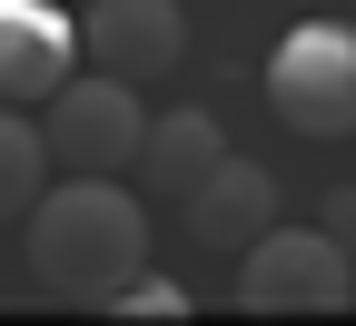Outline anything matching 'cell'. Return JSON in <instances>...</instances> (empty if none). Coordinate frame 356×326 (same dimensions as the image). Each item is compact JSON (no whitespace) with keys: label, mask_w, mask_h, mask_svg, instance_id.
<instances>
[{"label":"cell","mask_w":356,"mask_h":326,"mask_svg":"<svg viewBox=\"0 0 356 326\" xmlns=\"http://www.w3.org/2000/svg\"><path fill=\"white\" fill-rule=\"evenodd\" d=\"M20 257L50 297L109 307L149 267V208L119 188V168H60V188L20 218Z\"/></svg>","instance_id":"1"},{"label":"cell","mask_w":356,"mask_h":326,"mask_svg":"<svg viewBox=\"0 0 356 326\" xmlns=\"http://www.w3.org/2000/svg\"><path fill=\"white\" fill-rule=\"evenodd\" d=\"M238 307L248 316H337L356 307V247L337 238V227H267V238L238 257Z\"/></svg>","instance_id":"2"},{"label":"cell","mask_w":356,"mask_h":326,"mask_svg":"<svg viewBox=\"0 0 356 326\" xmlns=\"http://www.w3.org/2000/svg\"><path fill=\"white\" fill-rule=\"evenodd\" d=\"M267 109L297 138H356V20H297L267 50Z\"/></svg>","instance_id":"3"},{"label":"cell","mask_w":356,"mask_h":326,"mask_svg":"<svg viewBox=\"0 0 356 326\" xmlns=\"http://www.w3.org/2000/svg\"><path fill=\"white\" fill-rule=\"evenodd\" d=\"M50 149H60V168H139V149H149L139 79H119V70L70 79L50 99Z\"/></svg>","instance_id":"4"},{"label":"cell","mask_w":356,"mask_h":326,"mask_svg":"<svg viewBox=\"0 0 356 326\" xmlns=\"http://www.w3.org/2000/svg\"><path fill=\"white\" fill-rule=\"evenodd\" d=\"M79 50L89 30L70 0H0V99L10 109H50L79 79Z\"/></svg>","instance_id":"5"},{"label":"cell","mask_w":356,"mask_h":326,"mask_svg":"<svg viewBox=\"0 0 356 326\" xmlns=\"http://www.w3.org/2000/svg\"><path fill=\"white\" fill-rule=\"evenodd\" d=\"M79 30H89V60L119 70V79H139V89L188 60V10H178V0H89Z\"/></svg>","instance_id":"6"},{"label":"cell","mask_w":356,"mask_h":326,"mask_svg":"<svg viewBox=\"0 0 356 326\" xmlns=\"http://www.w3.org/2000/svg\"><path fill=\"white\" fill-rule=\"evenodd\" d=\"M178 218H188V238H198L208 257H248L267 227H277V178H267L257 158H238V149H228V158H218L188 198H178Z\"/></svg>","instance_id":"7"},{"label":"cell","mask_w":356,"mask_h":326,"mask_svg":"<svg viewBox=\"0 0 356 326\" xmlns=\"http://www.w3.org/2000/svg\"><path fill=\"white\" fill-rule=\"evenodd\" d=\"M228 158V129H218V109H168V119H149V149H139V178L159 198H188L198 178Z\"/></svg>","instance_id":"8"},{"label":"cell","mask_w":356,"mask_h":326,"mask_svg":"<svg viewBox=\"0 0 356 326\" xmlns=\"http://www.w3.org/2000/svg\"><path fill=\"white\" fill-rule=\"evenodd\" d=\"M50 168H60V149H50V119L10 109V119H0V218H30L40 198H50Z\"/></svg>","instance_id":"9"},{"label":"cell","mask_w":356,"mask_h":326,"mask_svg":"<svg viewBox=\"0 0 356 326\" xmlns=\"http://www.w3.org/2000/svg\"><path fill=\"white\" fill-rule=\"evenodd\" d=\"M109 307H119V316H188V287H168V277H149V267H139Z\"/></svg>","instance_id":"10"},{"label":"cell","mask_w":356,"mask_h":326,"mask_svg":"<svg viewBox=\"0 0 356 326\" xmlns=\"http://www.w3.org/2000/svg\"><path fill=\"white\" fill-rule=\"evenodd\" d=\"M327 227H337V238H346V247H356V178H346V188H337V198H327Z\"/></svg>","instance_id":"11"},{"label":"cell","mask_w":356,"mask_h":326,"mask_svg":"<svg viewBox=\"0 0 356 326\" xmlns=\"http://www.w3.org/2000/svg\"><path fill=\"white\" fill-rule=\"evenodd\" d=\"M70 10H89V0H70Z\"/></svg>","instance_id":"12"}]
</instances>
